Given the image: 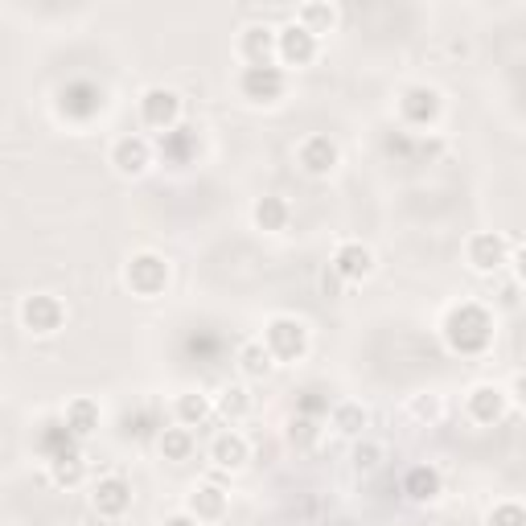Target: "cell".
Listing matches in <instances>:
<instances>
[{"label":"cell","instance_id":"6da1fadb","mask_svg":"<svg viewBox=\"0 0 526 526\" xmlns=\"http://www.w3.org/2000/svg\"><path fill=\"white\" fill-rule=\"evenodd\" d=\"M444 342L453 354H481L494 342V317L481 305H473V300H465V305H457L444 317Z\"/></svg>","mask_w":526,"mask_h":526},{"label":"cell","instance_id":"7a4b0ae2","mask_svg":"<svg viewBox=\"0 0 526 526\" xmlns=\"http://www.w3.org/2000/svg\"><path fill=\"white\" fill-rule=\"evenodd\" d=\"M263 346H268V354L280 358V362H296L309 350V329L296 317H272L268 333H263Z\"/></svg>","mask_w":526,"mask_h":526},{"label":"cell","instance_id":"3957f363","mask_svg":"<svg viewBox=\"0 0 526 526\" xmlns=\"http://www.w3.org/2000/svg\"><path fill=\"white\" fill-rule=\"evenodd\" d=\"M124 280H128V288H132L136 296H144V300H148V296H161L165 284H169V263H165L161 255H153V251H140V255L128 259Z\"/></svg>","mask_w":526,"mask_h":526},{"label":"cell","instance_id":"277c9868","mask_svg":"<svg viewBox=\"0 0 526 526\" xmlns=\"http://www.w3.org/2000/svg\"><path fill=\"white\" fill-rule=\"evenodd\" d=\"M62 321H66V309H62V300H58V296L37 292V296H25V300H21V325H25L33 337H50V333H58Z\"/></svg>","mask_w":526,"mask_h":526},{"label":"cell","instance_id":"5b68a950","mask_svg":"<svg viewBox=\"0 0 526 526\" xmlns=\"http://www.w3.org/2000/svg\"><path fill=\"white\" fill-rule=\"evenodd\" d=\"M140 120H144L148 128H157L161 136H165V132H173V128H177V120H181V99H177V91L148 87V91H144V99H140Z\"/></svg>","mask_w":526,"mask_h":526},{"label":"cell","instance_id":"8992f818","mask_svg":"<svg viewBox=\"0 0 526 526\" xmlns=\"http://www.w3.org/2000/svg\"><path fill=\"white\" fill-rule=\"evenodd\" d=\"M58 111H62L66 120H91V116H99V111H103V91L95 83H87V79H74V83L62 87Z\"/></svg>","mask_w":526,"mask_h":526},{"label":"cell","instance_id":"52a82bcc","mask_svg":"<svg viewBox=\"0 0 526 526\" xmlns=\"http://www.w3.org/2000/svg\"><path fill=\"white\" fill-rule=\"evenodd\" d=\"M276 54H280V62L284 66H309L313 58H317V37L305 29V25H284L280 33H276Z\"/></svg>","mask_w":526,"mask_h":526},{"label":"cell","instance_id":"ba28073f","mask_svg":"<svg viewBox=\"0 0 526 526\" xmlns=\"http://www.w3.org/2000/svg\"><path fill=\"white\" fill-rule=\"evenodd\" d=\"M239 91L251 103H276L284 95V70L280 66H247L239 79Z\"/></svg>","mask_w":526,"mask_h":526},{"label":"cell","instance_id":"9c48e42d","mask_svg":"<svg viewBox=\"0 0 526 526\" xmlns=\"http://www.w3.org/2000/svg\"><path fill=\"white\" fill-rule=\"evenodd\" d=\"M91 506L99 518H124L132 506V485L124 477H103L91 490Z\"/></svg>","mask_w":526,"mask_h":526},{"label":"cell","instance_id":"30bf717a","mask_svg":"<svg viewBox=\"0 0 526 526\" xmlns=\"http://www.w3.org/2000/svg\"><path fill=\"white\" fill-rule=\"evenodd\" d=\"M399 111L411 128H428L436 116H440V91L432 87H407L403 99H399Z\"/></svg>","mask_w":526,"mask_h":526},{"label":"cell","instance_id":"8fae6325","mask_svg":"<svg viewBox=\"0 0 526 526\" xmlns=\"http://www.w3.org/2000/svg\"><path fill=\"white\" fill-rule=\"evenodd\" d=\"M370 272H374L370 247H362V243H342V247L333 251V276H337V280L358 284V280H366Z\"/></svg>","mask_w":526,"mask_h":526},{"label":"cell","instance_id":"7c38bea8","mask_svg":"<svg viewBox=\"0 0 526 526\" xmlns=\"http://www.w3.org/2000/svg\"><path fill=\"white\" fill-rule=\"evenodd\" d=\"M296 161H300V169H305L309 177H329L337 169V144L329 136H309L305 144H300Z\"/></svg>","mask_w":526,"mask_h":526},{"label":"cell","instance_id":"4fadbf2b","mask_svg":"<svg viewBox=\"0 0 526 526\" xmlns=\"http://www.w3.org/2000/svg\"><path fill=\"white\" fill-rule=\"evenodd\" d=\"M506 239L502 235H490V231H481V235H473L469 239V263H473V272H481V276H490V272H498L502 263H506Z\"/></svg>","mask_w":526,"mask_h":526},{"label":"cell","instance_id":"5bb4252c","mask_svg":"<svg viewBox=\"0 0 526 526\" xmlns=\"http://www.w3.org/2000/svg\"><path fill=\"white\" fill-rule=\"evenodd\" d=\"M506 416V395L494 383H481L469 391V420L473 424H498Z\"/></svg>","mask_w":526,"mask_h":526},{"label":"cell","instance_id":"9a60e30c","mask_svg":"<svg viewBox=\"0 0 526 526\" xmlns=\"http://www.w3.org/2000/svg\"><path fill=\"white\" fill-rule=\"evenodd\" d=\"M148 140H140V136H124V140H116V148H111V165H116L124 177H140L144 169H148Z\"/></svg>","mask_w":526,"mask_h":526},{"label":"cell","instance_id":"2e32d148","mask_svg":"<svg viewBox=\"0 0 526 526\" xmlns=\"http://www.w3.org/2000/svg\"><path fill=\"white\" fill-rule=\"evenodd\" d=\"M247 440L239 436V432H218L214 440H210V461L218 465V469H243L247 465Z\"/></svg>","mask_w":526,"mask_h":526},{"label":"cell","instance_id":"e0dca14e","mask_svg":"<svg viewBox=\"0 0 526 526\" xmlns=\"http://www.w3.org/2000/svg\"><path fill=\"white\" fill-rule=\"evenodd\" d=\"M222 514H227V490H222V485H198L190 494V518L218 522Z\"/></svg>","mask_w":526,"mask_h":526},{"label":"cell","instance_id":"ac0fdd59","mask_svg":"<svg viewBox=\"0 0 526 526\" xmlns=\"http://www.w3.org/2000/svg\"><path fill=\"white\" fill-rule=\"evenodd\" d=\"M83 473H87V461H83L79 448H70V453L50 457V481L58 485V490H74V485L83 481Z\"/></svg>","mask_w":526,"mask_h":526},{"label":"cell","instance_id":"d6986e66","mask_svg":"<svg viewBox=\"0 0 526 526\" xmlns=\"http://www.w3.org/2000/svg\"><path fill=\"white\" fill-rule=\"evenodd\" d=\"M272 54H276V33H272L268 25L247 29V37H243V58H247V66H272Z\"/></svg>","mask_w":526,"mask_h":526},{"label":"cell","instance_id":"ffe728a7","mask_svg":"<svg viewBox=\"0 0 526 526\" xmlns=\"http://www.w3.org/2000/svg\"><path fill=\"white\" fill-rule=\"evenodd\" d=\"M403 494L411 502H436L440 498V473L432 465H416L407 473V481H403Z\"/></svg>","mask_w":526,"mask_h":526},{"label":"cell","instance_id":"44dd1931","mask_svg":"<svg viewBox=\"0 0 526 526\" xmlns=\"http://www.w3.org/2000/svg\"><path fill=\"white\" fill-rule=\"evenodd\" d=\"M95 428H99V403L74 399V403L66 407V432H70L74 440H87Z\"/></svg>","mask_w":526,"mask_h":526},{"label":"cell","instance_id":"7402d4cb","mask_svg":"<svg viewBox=\"0 0 526 526\" xmlns=\"http://www.w3.org/2000/svg\"><path fill=\"white\" fill-rule=\"evenodd\" d=\"M251 218H255V227H259V231L276 235V231L288 227V206H284V198H259L255 210H251Z\"/></svg>","mask_w":526,"mask_h":526},{"label":"cell","instance_id":"603a6c76","mask_svg":"<svg viewBox=\"0 0 526 526\" xmlns=\"http://www.w3.org/2000/svg\"><path fill=\"white\" fill-rule=\"evenodd\" d=\"M239 366H243L247 379H268L272 366H276V358L268 354V346H263V342H247V346L239 350Z\"/></svg>","mask_w":526,"mask_h":526},{"label":"cell","instance_id":"cb8c5ba5","mask_svg":"<svg viewBox=\"0 0 526 526\" xmlns=\"http://www.w3.org/2000/svg\"><path fill=\"white\" fill-rule=\"evenodd\" d=\"M194 148H198V140H194L190 128H173V132L161 136V153H165L173 165H185V161H190V157H194Z\"/></svg>","mask_w":526,"mask_h":526},{"label":"cell","instance_id":"d4e9b609","mask_svg":"<svg viewBox=\"0 0 526 526\" xmlns=\"http://www.w3.org/2000/svg\"><path fill=\"white\" fill-rule=\"evenodd\" d=\"M206 416H210V399H206L202 391L177 395V420H181V428H194V424H202Z\"/></svg>","mask_w":526,"mask_h":526},{"label":"cell","instance_id":"484cf974","mask_svg":"<svg viewBox=\"0 0 526 526\" xmlns=\"http://www.w3.org/2000/svg\"><path fill=\"white\" fill-rule=\"evenodd\" d=\"M157 444H161V457H165V461H185V457L194 453V436H190V428H165Z\"/></svg>","mask_w":526,"mask_h":526},{"label":"cell","instance_id":"4316f807","mask_svg":"<svg viewBox=\"0 0 526 526\" xmlns=\"http://www.w3.org/2000/svg\"><path fill=\"white\" fill-rule=\"evenodd\" d=\"M366 407L362 403H337L333 407V428L337 432H342V436H358L362 428H366Z\"/></svg>","mask_w":526,"mask_h":526},{"label":"cell","instance_id":"83f0119b","mask_svg":"<svg viewBox=\"0 0 526 526\" xmlns=\"http://www.w3.org/2000/svg\"><path fill=\"white\" fill-rule=\"evenodd\" d=\"M218 411H222L227 420H243L247 411H251V391H247V387H239V383H235V387H222Z\"/></svg>","mask_w":526,"mask_h":526},{"label":"cell","instance_id":"f1b7e54d","mask_svg":"<svg viewBox=\"0 0 526 526\" xmlns=\"http://www.w3.org/2000/svg\"><path fill=\"white\" fill-rule=\"evenodd\" d=\"M333 21H337V13H333L329 5H305V9H300V21H296V25H305V29L317 37V33H329Z\"/></svg>","mask_w":526,"mask_h":526},{"label":"cell","instance_id":"f546056e","mask_svg":"<svg viewBox=\"0 0 526 526\" xmlns=\"http://www.w3.org/2000/svg\"><path fill=\"white\" fill-rule=\"evenodd\" d=\"M70 448H79V440H74V436L66 432V424H50V428L42 432V453H46V457L70 453Z\"/></svg>","mask_w":526,"mask_h":526},{"label":"cell","instance_id":"4dcf8cb0","mask_svg":"<svg viewBox=\"0 0 526 526\" xmlns=\"http://www.w3.org/2000/svg\"><path fill=\"white\" fill-rule=\"evenodd\" d=\"M490 526H526V514H522L518 502H502V506H494Z\"/></svg>","mask_w":526,"mask_h":526},{"label":"cell","instance_id":"1f68e13d","mask_svg":"<svg viewBox=\"0 0 526 526\" xmlns=\"http://www.w3.org/2000/svg\"><path fill=\"white\" fill-rule=\"evenodd\" d=\"M379 457H383V448H379V444H358V448H354V465L366 469V473H370L374 465H379Z\"/></svg>","mask_w":526,"mask_h":526},{"label":"cell","instance_id":"d6a6232c","mask_svg":"<svg viewBox=\"0 0 526 526\" xmlns=\"http://www.w3.org/2000/svg\"><path fill=\"white\" fill-rule=\"evenodd\" d=\"M313 436H317V420H309V416H296V420H292V440L309 444Z\"/></svg>","mask_w":526,"mask_h":526},{"label":"cell","instance_id":"836d02e7","mask_svg":"<svg viewBox=\"0 0 526 526\" xmlns=\"http://www.w3.org/2000/svg\"><path fill=\"white\" fill-rule=\"evenodd\" d=\"M411 416H420V420H436L440 416V403L428 395V399H416V403H411Z\"/></svg>","mask_w":526,"mask_h":526},{"label":"cell","instance_id":"e575fe53","mask_svg":"<svg viewBox=\"0 0 526 526\" xmlns=\"http://www.w3.org/2000/svg\"><path fill=\"white\" fill-rule=\"evenodd\" d=\"M161 526H202L198 518H190V514H173V518H165Z\"/></svg>","mask_w":526,"mask_h":526}]
</instances>
